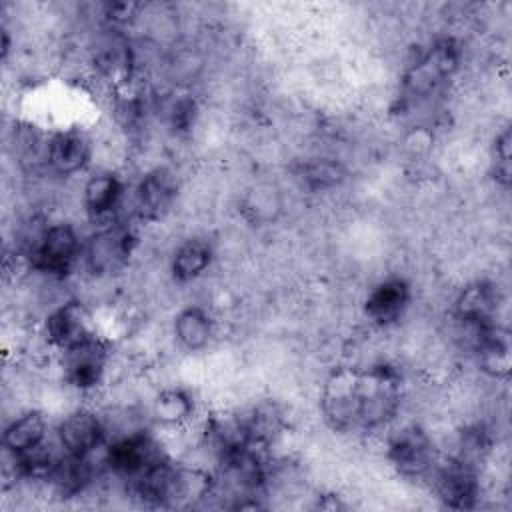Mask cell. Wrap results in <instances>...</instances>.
Wrapping results in <instances>:
<instances>
[{"mask_svg":"<svg viewBox=\"0 0 512 512\" xmlns=\"http://www.w3.org/2000/svg\"><path fill=\"white\" fill-rule=\"evenodd\" d=\"M322 412L336 430H378L400 410L402 378L396 368H338L322 390Z\"/></svg>","mask_w":512,"mask_h":512,"instance_id":"6da1fadb","label":"cell"},{"mask_svg":"<svg viewBox=\"0 0 512 512\" xmlns=\"http://www.w3.org/2000/svg\"><path fill=\"white\" fill-rule=\"evenodd\" d=\"M84 240L68 222L40 226L24 242V260L36 272L52 278H64L82 258Z\"/></svg>","mask_w":512,"mask_h":512,"instance_id":"7a4b0ae2","label":"cell"},{"mask_svg":"<svg viewBox=\"0 0 512 512\" xmlns=\"http://www.w3.org/2000/svg\"><path fill=\"white\" fill-rule=\"evenodd\" d=\"M460 60L462 48L454 38L436 40L408 66L404 90L412 98L432 96L458 72Z\"/></svg>","mask_w":512,"mask_h":512,"instance_id":"3957f363","label":"cell"},{"mask_svg":"<svg viewBox=\"0 0 512 512\" xmlns=\"http://www.w3.org/2000/svg\"><path fill=\"white\" fill-rule=\"evenodd\" d=\"M136 240V232L128 222L100 226L84 240L80 260L92 276H110L128 264Z\"/></svg>","mask_w":512,"mask_h":512,"instance_id":"277c9868","label":"cell"},{"mask_svg":"<svg viewBox=\"0 0 512 512\" xmlns=\"http://www.w3.org/2000/svg\"><path fill=\"white\" fill-rule=\"evenodd\" d=\"M386 458L404 478H426L438 462L432 438L418 424H404L388 436Z\"/></svg>","mask_w":512,"mask_h":512,"instance_id":"5b68a950","label":"cell"},{"mask_svg":"<svg viewBox=\"0 0 512 512\" xmlns=\"http://www.w3.org/2000/svg\"><path fill=\"white\" fill-rule=\"evenodd\" d=\"M440 502L454 510H470L480 498V474L472 460L450 456L438 460L430 472Z\"/></svg>","mask_w":512,"mask_h":512,"instance_id":"8992f818","label":"cell"},{"mask_svg":"<svg viewBox=\"0 0 512 512\" xmlns=\"http://www.w3.org/2000/svg\"><path fill=\"white\" fill-rule=\"evenodd\" d=\"M164 456V450L150 432L132 430L106 442L104 464L112 474L130 482Z\"/></svg>","mask_w":512,"mask_h":512,"instance_id":"52a82bcc","label":"cell"},{"mask_svg":"<svg viewBox=\"0 0 512 512\" xmlns=\"http://www.w3.org/2000/svg\"><path fill=\"white\" fill-rule=\"evenodd\" d=\"M108 360H110L108 346L96 334L60 352V368H62L64 380L80 392L94 390L102 382Z\"/></svg>","mask_w":512,"mask_h":512,"instance_id":"ba28073f","label":"cell"},{"mask_svg":"<svg viewBox=\"0 0 512 512\" xmlns=\"http://www.w3.org/2000/svg\"><path fill=\"white\" fill-rule=\"evenodd\" d=\"M56 442L66 454L92 458L96 450L106 448L108 426L94 410L80 408L60 420L56 428Z\"/></svg>","mask_w":512,"mask_h":512,"instance_id":"9c48e42d","label":"cell"},{"mask_svg":"<svg viewBox=\"0 0 512 512\" xmlns=\"http://www.w3.org/2000/svg\"><path fill=\"white\" fill-rule=\"evenodd\" d=\"M178 196V178L166 166L148 170L134 188V216L140 222L162 220Z\"/></svg>","mask_w":512,"mask_h":512,"instance_id":"30bf717a","label":"cell"},{"mask_svg":"<svg viewBox=\"0 0 512 512\" xmlns=\"http://www.w3.org/2000/svg\"><path fill=\"white\" fill-rule=\"evenodd\" d=\"M92 138L80 128H64L54 132L44 146V160L56 176H76L86 170L92 160Z\"/></svg>","mask_w":512,"mask_h":512,"instance_id":"8fae6325","label":"cell"},{"mask_svg":"<svg viewBox=\"0 0 512 512\" xmlns=\"http://www.w3.org/2000/svg\"><path fill=\"white\" fill-rule=\"evenodd\" d=\"M94 334L92 316L80 300H66L58 304L44 320V336L58 352H64Z\"/></svg>","mask_w":512,"mask_h":512,"instance_id":"7c38bea8","label":"cell"},{"mask_svg":"<svg viewBox=\"0 0 512 512\" xmlns=\"http://www.w3.org/2000/svg\"><path fill=\"white\" fill-rule=\"evenodd\" d=\"M82 206L86 218L96 226L120 222L124 206V182L112 172H98L84 182Z\"/></svg>","mask_w":512,"mask_h":512,"instance_id":"4fadbf2b","label":"cell"},{"mask_svg":"<svg viewBox=\"0 0 512 512\" xmlns=\"http://www.w3.org/2000/svg\"><path fill=\"white\" fill-rule=\"evenodd\" d=\"M412 300V288L408 280L390 276L380 280L364 300L366 318L380 328L396 324L408 310Z\"/></svg>","mask_w":512,"mask_h":512,"instance_id":"5bb4252c","label":"cell"},{"mask_svg":"<svg viewBox=\"0 0 512 512\" xmlns=\"http://www.w3.org/2000/svg\"><path fill=\"white\" fill-rule=\"evenodd\" d=\"M500 306L498 288L492 282H474L466 286L454 302V318L468 330H480L484 326L496 324V312Z\"/></svg>","mask_w":512,"mask_h":512,"instance_id":"9a60e30c","label":"cell"},{"mask_svg":"<svg viewBox=\"0 0 512 512\" xmlns=\"http://www.w3.org/2000/svg\"><path fill=\"white\" fill-rule=\"evenodd\" d=\"M470 336H472V348H474L478 366L494 378L508 376L510 372L508 332L496 322L470 332Z\"/></svg>","mask_w":512,"mask_h":512,"instance_id":"2e32d148","label":"cell"},{"mask_svg":"<svg viewBox=\"0 0 512 512\" xmlns=\"http://www.w3.org/2000/svg\"><path fill=\"white\" fill-rule=\"evenodd\" d=\"M44 442H48V422L38 410L20 414L2 432V446L10 458L24 456Z\"/></svg>","mask_w":512,"mask_h":512,"instance_id":"e0dca14e","label":"cell"},{"mask_svg":"<svg viewBox=\"0 0 512 512\" xmlns=\"http://www.w3.org/2000/svg\"><path fill=\"white\" fill-rule=\"evenodd\" d=\"M92 478H94L92 458H80V456L60 452V456L56 458L54 466L46 476V482L58 496L72 498L82 494L92 482Z\"/></svg>","mask_w":512,"mask_h":512,"instance_id":"ac0fdd59","label":"cell"},{"mask_svg":"<svg viewBox=\"0 0 512 512\" xmlns=\"http://www.w3.org/2000/svg\"><path fill=\"white\" fill-rule=\"evenodd\" d=\"M212 260H214V250L208 240L188 238L182 244H178L172 254V260H170L172 278L180 284L194 282L206 274Z\"/></svg>","mask_w":512,"mask_h":512,"instance_id":"d6986e66","label":"cell"},{"mask_svg":"<svg viewBox=\"0 0 512 512\" xmlns=\"http://www.w3.org/2000/svg\"><path fill=\"white\" fill-rule=\"evenodd\" d=\"M172 330L176 342L184 350L196 352L210 344L214 336V320L202 306H186L176 314Z\"/></svg>","mask_w":512,"mask_h":512,"instance_id":"ffe728a7","label":"cell"},{"mask_svg":"<svg viewBox=\"0 0 512 512\" xmlns=\"http://www.w3.org/2000/svg\"><path fill=\"white\" fill-rule=\"evenodd\" d=\"M194 400L182 388H164L152 400V418L164 428H178L192 420Z\"/></svg>","mask_w":512,"mask_h":512,"instance_id":"44dd1931","label":"cell"},{"mask_svg":"<svg viewBox=\"0 0 512 512\" xmlns=\"http://www.w3.org/2000/svg\"><path fill=\"white\" fill-rule=\"evenodd\" d=\"M298 178L310 190H328L344 180V168L330 158H316L298 168Z\"/></svg>","mask_w":512,"mask_h":512,"instance_id":"7402d4cb","label":"cell"},{"mask_svg":"<svg viewBox=\"0 0 512 512\" xmlns=\"http://www.w3.org/2000/svg\"><path fill=\"white\" fill-rule=\"evenodd\" d=\"M510 128H504L494 142V162H496V180L502 184L510 182Z\"/></svg>","mask_w":512,"mask_h":512,"instance_id":"603a6c76","label":"cell"},{"mask_svg":"<svg viewBox=\"0 0 512 512\" xmlns=\"http://www.w3.org/2000/svg\"><path fill=\"white\" fill-rule=\"evenodd\" d=\"M138 8H140V4H136V2H112V4L104 6V16L112 24H124L138 12Z\"/></svg>","mask_w":512,"mask_h":512,"instance_id":"cb8c5ba5","label":"cell"}]
</instances>
